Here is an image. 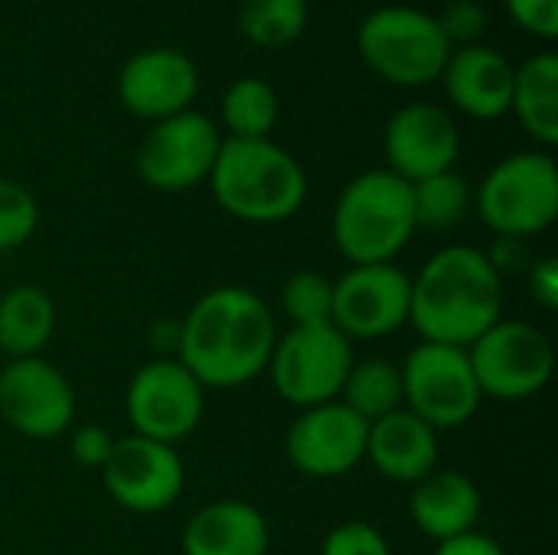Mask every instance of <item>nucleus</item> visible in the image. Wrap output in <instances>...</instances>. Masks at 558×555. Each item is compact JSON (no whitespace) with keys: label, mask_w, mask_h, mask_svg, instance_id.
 I'll use <instances>...</instances> for the list:
<instances>
[{"label":"nucleus","mask_w":558,"mask_h":555,"mask_svg":"<svg viewBox=\"0 0 558 555\" xmlns=\"http://www.w3.org/2000/svg\"><path fill=\"white\" fill-rule=\"evenodd\" d=\"M340 402L353 409L366 425L392 415L402 409V370L392 360L373 357L363 363H353L347 373V383L340 389Z\"/></svg>","instance_id":"b1692460"},{"label":"nucleus","mask_w":558,"mask_h":555,"mask_svg":"<svg viewBox=\"0 0 558 555\" xmlns=\"http://www.w3.org/2000/svg\"><path fill=\"white\" fill-rule=\"evenodd\" d=\"M474 206L497 239H533L558 219V167L546 150H520L487 170Z\"/></svg>","instance_id":"423d86ee"},{"label":"nucleus","mask_w":558,"mask_h":555,"mask_svg":"<svg viewBox=\"0 0 558 555\" xmlns=\"http://www.w3.org/2000/svg\"><path fill=\"white\" fill-rule=\"evenodd\" d=\"M415 229L412 183L386 167L353 177L333 206V242L350 265H389Z\"/></svg>","instance_id":"20e7f679"},{"label":"nucleus","mask_w":558,"mask_h":555,"mask_svg":"<svg viewBox=\"0 0 558 555\" xmlns=\"http://www.w3.org/2000/svg\"><path fill=\"white\" fill-rule=\"evenodd\" d=\"M320 555H392V550L373 523L350 520L324 536Z\"/></svg>","instance_id":"7c9ffc66"},{"label":"nucleus","mask_w":558,"mask_h":555,"mask_svg":"<svg viewBox=\"0 0 558 555\" xmlns=\"http://www.w3.org/2000/svg\"><path fill=\"white\" fill-rule=\"evenodd\" d=\"M101 481L118 507L150 517L170 510L180 500L186 471L173 445L128 435L114 438V448L101 468Z\"/></svg>","instance_id":"f8f14e48"},{"label":"nucleus","mask_w":558,"mask_h":555,"mask_svg":"<svg viewBox=\"0 0 558 555\" xmlns=\"http://www.w3.org/2000/svg\"><path fill=\"white\" fill-rule=\"evenodd\" d=\"M402 370V409L418 415L435 432L468 425L484 396L474 379L468 350L445 347V343H418Z\"/></svg>","instance_id":"1a4fd4ad"},{"label":"nucleus","mask_w":558,"mask_h":555,"mask_svg":"<svg viewBox=\"0 0 558 555\" xmlns=\"http://www.w3.org/2000/svg\"><path fill=\"white\" fill-rule=\"evenodd\" d=\"M530 294L543 311L558 307V262L556 258H536L530 262Z\"/></svg>","instance_id":"72a5a7b5"},{"label":"nucleus","mask_w":558,"mask_h":555,"mask_svg":"<svg viewBox=\"0 0 558 555\" xmlns=\"http://www.w3.org/2000/svg\"><path fill=\"white\" fill-rule=\"evenodd\" d=\"M222 124L229 137L262 141L278 124V95L265 79H235L222 95Z\"/></svg>","instance_id":"a878e982"},{"label":"nucleus","mask_w":558,"mask_h":555,"mask_svg":"<svg viewBox=\"0 0 558 555\" xmlns=\"http://www.w3.org/2000/svg\"><path fill=\"white\" fill-rule=\"evenodd\" d=\"M409 514L425 536L445 543L477 530L481 491L464 471H432L412 487Z\"/></svg>","instance_id":"412c9836"},{"label":"nucleus","mask_w":558,"mask_h":555,"mask_svg":"<svg viewBox=\"0 0 558 555\" xmlns=\"http://www.w3.org/2000/svg\"><path fill=\"white\" fill-rule=\"evenodd\" d=\"M366 432L369 425L340 399H333L298 415V422L288 429L284 455L304 478H343L366 458Z\"/></svg>","instance_id":"2eb2a0df"},{"label":"nucleus","mask_w":558,"mask_h":555,"mask_svg":"<svg viewBox=\"0 0 558 555\" xmlns=\"http://www.w3.org/2000/svg\"><path fill=\"white\" fill-rule=\"evenodd\" d=\"M504 317V275L487 252L448 245L435 252L412 278L409 324L425 343L468 350Z\"/></svg>","instance_id":"f03ea898"},{"label":"nucleus","mask_w":558,"mask_h":555,"mask_svg":"<svg viewBox=\"0 0 558 555\" xmlns=\"http://www.w3.org/2000/svg\"><path fill=\"white\" fill-rule=\"evenodd\" d=\"M203 409V386L180 360H150L128 383L124 412L134 429L131 435L177 445L196 432Z\"/></svg>","instance_id":"9d476101"},{"label":"nucleus","mask_w":558,"mask_h":555,"mask_svg":"<svg viewBox=\"0 0 558 555\" xmlns=\"http://www.w3.org/2000/svg\"><path fill=\"white\" fill-rule=\"evenodd\" d=\"M278 327L268 304L248 288H213L180 321L177 360L213 389H239L268 370Z\"/></svg>","instance_id":"f257e3e1"},{"label":"nucleus","mask_w":558,"mask_h":555,"mask_svg":"<svg viewBox=\"0 0 558 555\" xmlns=\"http://www.w3.org/2000/svg\"><path fill=\"white\" fill-rule=\"evenodd\" d=\"M353 363V347L333 324H304L278 337L265 373L288 406L314 409L340 399Z\"/></svg>","instance_id":"6e6552de"},{"label":"nucleus","mask_w":558,"mask_h":555,"mask_svg":"<svg viewBox=\"0 0 558 555\" xmlns=\"http://www.w3.org/2000/svg\"><path fill=\"white\" fill-rule=\"evenodd\" d=\"M438 26L448 39L451 49H461V46H474L481 43V36L487 33V23H490V13L481 0H451L438 16Z\"/></svg>","instance_id":"c756f323"},{"label":"nucleus","mask_w":558,"mask_h":555,"mask_svg":"<svg viewBox=\"0 0 558 555\" xmlns=\"http://www.w3.org/2000/svg\"><path fill=\"white\" fill-rule=\"evenodd\" d=\"M216 203L242 222L271 226L291 219L307 200V173L271 137H226L209 173Z\"/></svg>","instance_id":"7ed1b4c3"},{"label":"nucleus","mask_w":558,"mask_h":555,"mask_svg":"<svg viewBox=\"0 0 558 555\" xmlns=\"http://www.w3.org/2000/svg\"><path fill=\"white\" fill-rule=\"evenodd\" d=\"M468 360L484 399L523 402L539 396L556 370V350L546 330L526 321L500 317L471 347Z\"/></svg>","instance_id":"0eeeda50"},{"label":"nucleus","mask_w":558,"mask_h":555,"mask_svg":"<svg viewBox=\"0 0 558 555\" xmlns=\"http://www.w3.org/2000/svg\"><path fill=\"white\" fill-rule=\"evenodd\" d=\"M222 137L203 111H180L157 121L137 147V173L150 190L183 193L209 180Z\"/></svg>","instance_id":"9b49d317"},{"label":"nucleus","mask_w":558,"mask_h":555,"mask_svg":"<svg viewBox=\"0 0 558 555\" xmlns=\"http://www.w3.org/2000/svg\"><path fill=\"white\" fill-rule=\"evenodd\" d=\"M412 278L399 265H353L333 281L330 324L347 340H376L409 324Z\"/></svg>","instance_id":"4468645a"},{"label":"nucleus","mask_w":558,"mask_h":555,"mask_svg":"<svg viewBox=\"0 0 558 555\" xmlns=\"http://www.w3.org/2000/svg\"><path fill=\"white\" fill-rule=\"evenodd\" d=\"M441 82L448 101L474 121H497L510 111L513 62L487 43L451 49Z\"/></svg>","instance_id":"a211bd4d"},{"label":"nucleus","mask_w":558,"mask_h":555,"mask_svg":"<svg viewBox=\"0 0 558 555\" xmlns=\"http://www.w3.org/2000/svg\"><path fill=\"white\" fill-rule=\"evenodd\" d=\"M356 49L363 62L386 82L418 88L441 79L451 46L438 20L418 7H376L356 29Z\"/></svg>","instance_id":"39448f33"},{"label":"nucleus","mask_w":558,"mask_h":555,"mask_svg":"<svg viewBox=\"0 0 558 555\" xmlns=\"http://www.w3.org/2000/svg\"><path fill=\"white\" fill-rule=\"evenodd\" d=\"M56 330V304L36 285H16L0 298V353L10 360L39 357Z\"/></svg>","instance_id":"5701e85b"},{"label":"nucleus","mask_w":558,"mask_h":555,"mask_svg":"<svg viewBox=\"0 0 558 555\" xmlns=\"http://www.w3.org/2000/svg\"><path fill=\"white\" fill-rule=\"evenodd\" d=\"M510 111L520 128L543 147L558 144V56L536 52L513 65V98Z\"/></svg>","instance_id":"4be33fe9"},{"label":"nucleus","mask_w":558,"mask_h":555,"mask_svg":"<svg viewBox=\"0 0 558 555\" xmlns=\"http://www.w3.org/2000/svg\"><path fill=\"white\" fill-rule=\"evenodd\" d=\"M199 92L196 62L170 46H154L134 52L118 72L121 105L144 121H163L180 111H190Z\"/></svg>","instance_id":"f3484780"},{"label":"nucleus","mask_w":558,"mask_h":555,"mask_svg":"<svg viewBox=\"0 0 558 555\" xmlns=\"http://www.w3.org/2000/svg\"><path fill=\"white\" fill-rule=\"evenodd\" d=\"M36 226H39L36 196L16 180H0V252L29 242Z\"/></svg>","instance_id":"c85d7f7f"},{"label":"nucleus","mask_w":558,"mask_h":555,"mask_svg":"<svg viewBox=\"0 0 558 555\" xmlns=\"http://www.w3.org/2000/svg\"><path fill=\"white\" fill-rule=\"evenodd\" d=\"M461 154V131L448 108L432 101H412L399 108L386 124V160L396 177L418 183L435 173L454 170Z\"/></svg>","instance_id":"dca6fc26"},{"label":"nucleus","mask_w":558,"mask_h":555,"mask_svg":"<svg viewBox=\"0 0 558 555\" xmlns=\"http://www.w3.org/2000/svg\"><path fill=\"white\" fill-rule=\"evenodd\" d=\"M435 555H507V550L494 536H487L481 530H471V533H461L454 540L438 543Z\"/></svg>","instance_id":"f704fd0d"},{"label":"nucleus","mask_w":558,"mask_h":555,"mask_svg":"<svg viewBox=\"0 0 558 555\" xmlns=\"http://www.w3.org/2000/svg\"><path fill=\"white\" fill-rule=\"evenodd\" d=\"M0 415L26 438H59L75 422L72 383L43 357L10 360L0 370Z\"/></svg>","instance_id":"ddd939ff"},{"label":"nucleus","mask_w":558,"mask_h":555,"mask_svg":"<svg viewBox=\"0 0 558 555\" xmlns=\"http://www.w3.org/2000/svg\"><path fill=\"white\" fill-rule=\"evenodd\" d=\"M271 530L258 507L216 500L196 510L183 530V555H268Z\"/></svg>","instance_id":"aec40b11"},{"label":"nucleus","mask_w":558,"mask_h":555,"mask_svg":"<svg viewBox=\"0 0 558 555\" xmlns=\"http://www.w3.org/2000/svg\"><path fill=\"white\" fill-rule=\"evenodd\" d=\"M281 311L291 327L330 324L333 314V281L320 272H298L281 288Z\"/></svg>","instance_id":"cd10ccee"},{"label":"nucleus","mask_w":558,"mask_h":555,"mask_svg":"<svg viewBox=\"0 0 558 555\" xmlns=\"http://www.w3.org/2000/svg\"><path fill=\"white\" fill-rule=\"evenodd\" d=\"M307 0H242L239 29L258 49H284L307 29Z\"/></svg>","instance_id":"393cba45"},{"label":"nucleus","mask_w":558,"mask_h":555,"mask_svg":"<svg viewBox=\"0 0 558 555\" xmlns=\"http://www.w3.org/2000/svg\"><path fill=\"white\" fill-rule=\"evenodd\" d=\"M369 464L392 484H418L438 464V432L409 409H399L366 432Z\"/></svg>","instance_id":"6ab92c4d"},{"label":"nucleus","mask_w":558,"mask_h":555,"mask_svg":"<svg viewBox=\"0 0 558 555\" xmlns=\"http://www.w3.org/2000/svg\"><path fill=\"white\" fill-rule=\"evenodd\" d=\"M513 23L539 39L558 36V0H504Z\"/></svg>","instance_id":"2f4dec72"},{"label":"nucleus","mask_w":558,"mask_h":555,"mask_svg":"<svg viewBox=\"0 0 558 555\" xmlns=\"http://www.w3.org/2000/svg\"><path fill=\"white\" fill-rule=\"evenodd\" d=\"M69 448H72V458L82 468H98L101 471L108 455H111V448H114V438H111V432L105 425H78L72 432Z\"/></svg>","instance_id":"473e14b6"},{"label":"nucleus","mask_w":558,"mask_h":555,"mask_svg":"<svg viewBox=\"0 0 558 555\" xmlns=\"http://www.w3.org/2000/svg\"><path fill=\"white\" fill-rule=\"evenodd\" d=\"M412 203H415L418 229L445 232L468 219V213L474 206V190L461 173L445 170V173L412 183Z\"/></svg>","instance_id":"bb28decb"}]
</instances>
